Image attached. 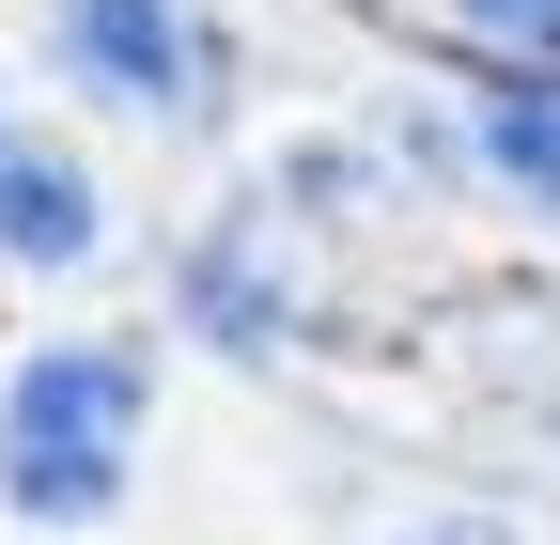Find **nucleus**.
<instances>
[{"label": "nucleus", "mask_w": 560, "mask_h": 545, "mask_svg": "<svg viewBox=\"0 0 560 545\" xmlns=\"http://www.w3.org/2000/svg\"><path fill=\"white\" fill-rule=\"evenodd\" d=\"M62 62H79L109 109H140V125L202 109V16L187 0H62Z\"/></svg>", "instance_id": "nucleus-2"}, {"label": "nucleus", "mask_w": 560, "mask_h": 545, "mask_svg": "<svg viewBox=\"0 0 560 545\" xmlns=\"http://www.w3.org/2000/svg\"><path fill=\"white\" fill-rule=\"evenodd\" d=\"M0 250L16 265H94V172L62 141H0Z\"/></svg>", "instance_id": "nucleus-3"}, {"label": "nucleus", "mask_w": 560, "mask_h": 545, "mask_svg": "<svg viewBox=\"0 0 560 545\" xmlns=\"http://www.w3.org/2000/svg\"><path fill=\"white\" fill-rule=\"evenodd\" d=\"M187 297H202V327H219V344H265V327H280V202H249V219L202 250Z\"/></svg>", "instance_id": "nucleus-4"}, {"label": "nucleus", "mask_w": 560, "mask_h": 545, "mask_svg": "<svg viewBox=\"0 0 560 545\" xmlns=\"http://www.w3.org/2000/svg\"><path fill=\"white\" fill-rule=\"evenodd\" d=\"M452 16L482 47H514V62H560V0H452Z\"/></svg>", "instance_id": "nucleus-6"}, {"label": "nucleus", "mask_w": 560, "mask_h": 545, "mask_svg": "<svg viewBox=\"0 0 560 545\" xmlns=\"http://www.w3.org/2000/svg\"><path fill=\"white\" fill-rule=\"evenodd\" d=\"M405 545H514L499 514H436V530H405Z\"/></svg>", "instance_id": "nucleus-7"}, {"label": "nucleus", "mask_w": 560, "mask_h": 545, "mask_svg": "<svg viewBox=\"0 0 560 545\" xmlns=\"http://www.w3.org/2000/svg\"><path fill=\"white\" fill-rule=\"evenodd\" d=\"M482 172L560 219V79H482Z\"/></svg>", "instance_id": "nucleus-5"}, {"label": "nucleus", "mask_w": 560, "mask_h": 545, "mask_svg": "<svg viewBox=\"0 0 560 545\" xmlns=\"http://www.w3.org/2000/svg\"><path fill=\"white\" fill-rule=\"evenodd\" d=\"M140 467V359L125 344H47L0 390V499L32 530H94Z\"/></svg>", "instance_id": "nucleus-1"}]
</instances>
